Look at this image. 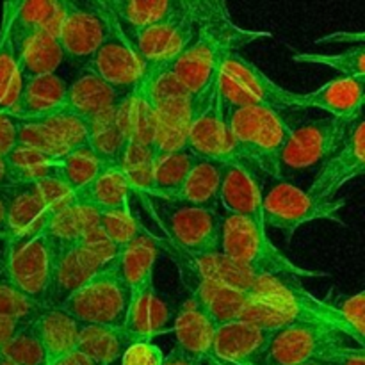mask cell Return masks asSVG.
I'll return each instance as SVG.
<instances>
[{
    "label": "cell",
    "instance_id": "cell-55",
    "mask_svg": "<svg viewBox=\"0 0 365 365\" xmlns=\"http://www.w3.org/2000/svg\"><path fill=\"white\" fill-rule=\"evenodd\" d=\"M52 365H98L96 362H93L91 359H88V356H84L82 353L78 351H73L70 353L68 356H64L63 360H59V362L52 364Z\"/></svg>",
    "mask_w": 365,
    "mask_h": 365
},
{
    "label": "cell",
    "instance_id": "cell-43",
    "mask_svg": "<svg viewBox=\"0 0 365 365\" xmlns=\"http://www.w3.org/2000/svg\"><path fill=\"white\" fill-rule=\"evenodd\" d=\"M16 145L27 146V148L36 150L39 153H45V155L57 160L68 153V150L52 134V130L36 120H18Z\"/></svg>",
    "mask_w": 365,
    "mask_h": 365
},
{
    "label": "cell",
    "instance_id": "cell-8",
    "mask_svg": "<svg viewBox=\"0 0 365 365\" xmlns=\"http://www.w3.org/2000/svg\"><path fill=\"white\" fill-rule=\"evenodd\" d=\"M228 113L230 107L221 96L217 75L198 95L192 96L191 123L185 148L200 159H216L223 163L235 160Z\"/></svg>",
    "mask_w": 365,
    "mask_h": 365
},
{
    "label": "cell",
    "instance_id": "cell-28",
    "mask_svg": "<svg viewBox=\"0 0 365 365\" xmlns=\"http://www.w3.org/2000/svg\"><path fill=\"white\" fill-rule=\"evenodd\" d=\"M18 2H6L0 21V113L9 114L21 91L18 46L13 36V20Z\"/></svg>",
    "mask_w": 365,
    "mask_h": 365
},
{
    "label": "cell",
    "instance_id": "cell-11",
    "mask_svg": "<svg viewBox=\"0 0 365 365\" xmlns=\"http://www.w3.org/2000/svg\"><path fill=\"white\" fill-rule=\"evenodd\" d=\"M57 248L45 234L27 241L6 242L7 280L38 305H46Z\"/></svg>",
    "mask_w": 365,
    "mask_h": 365
},
{
    "label": "cell",
    "instance_id": "cell-15",
    "mask_svg": "<svg viewBox=\"0 0 365 365\" xmlns=\"http://www.w3.org/2000/svg\"><path fill=\"white\" fill-rule=\"evenodd\" d=\"M365 171V123L364 118L356 120L349 127L344 143L337 148L334 155L328 157L317 171L309 196L328 202L337 195L339 189L346 182L362 177Z\"/></svg>",
    "mask_w": 365,
    "mask_h": 365
},
{
    "label": "cell",
    "instance_id": "cell-27",
    "mask_svg": "<svg viewBox=\"0 0 365 365\" xmlns=\"http://www.w3.org/2000/svg\"><path fill=\"white\" fill-rule=\"evenodd\" d=\"M216 330L217 327L214 324V321L203 312L202 307L192 298L185 299L173 321L177 348L200 362L210 355Z\"/></svg>",
    "mask_w": 365,
    "mask_h": 365
},
{
    "label": "cell",
    "instance_id": "cell-16",
    "mask_svg": "<svg viewBox=\"0 0 365 365\" xmlns=\"http://www.w3.org/2000/svg\"><path fill=\"white\" fill-rule=\"evenodd\" d=\"M221 73L235 82L253 100L255 106L269 107L278 113L285 109H305L303 93L289 91V89L278 86L255 64L242 57L241 52L232 53L225 61L221 66Z\"/></svg>",
    "mask_w": 365,
    "mask_h": 365
},
{
    "label": "cell",
    "instance_id": "cell-59",
    "mask_svg": "<svg viewBox=\"0 0 365 365\" xmlns=\"http://www.w3.org/2000/svg\"><path fill=\"white\" fill-rule=\"evenodd\" d=\"M6 271V241H0V277Z\"/></svg>",
    "mask_w": 365,
    "mask_h": 365
},
{
    "label": "cell",
    "instance_id": "cell-56",
    "mask_svg": "<svg viewBox=\"0 0 365 365\" xmlns=\"http://www.w3.org/2000/svg\"><path fill=\"white\" fill-rule=\"evenodd\" d=\"M11 185H14L13 173H11L6 159H4V157H0V189H7V187H11Z\"/></svg>",
    "mask_w": 365,
    "mask_h": 365
},
{
    "label": "cell",
    "instance_id": "cell-1",
    "mask_svg": "<svg viewBox=\"0 0 365 365\" xmlns=\"http://www.w3.org/2000/svg\"><path fill=\"white\" fill-rule=\"evenodd\" d=\"M192 7L195 36L171 64V71L195 96L220 75L232 53L241 52L257 39L271 38V32L239 27L232 20L227 4L220 0H192Z\"/></svg>",
    "mask_w": 365,
    "mask_h": 365
},
{
    "label": "cell",
    "instance_id": "cell-35",
    "mask_svg": "<svg viewBox=\"0 0 365 365\" xmlns=\"http://www.w3.org/2000/svg\"><path fill=\"white\" fill-rule=\"evenodd\" d=\"M63 63L64 53L59 39L48 32H36L18 46V68L21 81L57 73Z\"/></svg>",
    "mask_w": 365,
    "mask_h": 365
},
{
    "label": "cell",
    "instance_id": "cell-52",
    "mask_svg": "<svg viewBox=\"0 0 365 365\" xmlns=\"http://www.w3.org/2000/svg\"><path fill=\"white\" fill-rule=\"evenodd\" d=\"M16 118L0 113V157H6L16 145Z\"/></svg>",
    "mask_w": 365,
    "mask_h": 365
},
{
    "label": "cell",
    "instance_id": "cell-40",
    "mask_svg": "<svg viewBox=\"0 0 365 365\" xmlns=\"http://www.w3.org/2000/svg\"><path fill=\"white\" fill-rule=\"evenodd\" d=\"M153 163H155L153 148L141 145L134 139H128L120 168L130 180L135 195H150V191H152Z\"/></svg>",
    "mask_w": 365,
    "mask_h": 365
},
{
    "label": "cell",
    "instance_id": "cell-12",
    "mask_svg": "<svg viewBox=\"0 0 365 365\" xmlns=\"http://www.w3.org/2000/svg\"><path fill=\"white\" fill-rule=\"evenodd\" d=\"M64 4H66V14L57 39L63 48L64 61H70L78 70H82L109 36L113 16L100 0L96 2L64 0Z\"/></svg>",
    "mask_w": 365,
    "mask_h": 365
},
{
    "label": "cell",
    "instance_id": "cell-54",
    "mask_svg": "<svg viewBox=\"0 0 365 365\" xmlns=\"http://www.w3.org/2000/svg\"><path fill=\"white\" fill-rule=\"evenodd\" d=\"M160 365H200V360L192 359V356H189L182 349L173 348L170 355H164V360Z\"/></svg>",
    "mask_w": 365,
    "mask_h": 365
},
{
    "label": "cell",
    "instance_id": "cell-32",
    "mask_svg": "<svg viewBox=\"0 0 365 365\" xmlns=\"http://www.w3.org/2000/svg\"><path fill=\"white\" fill-rule=\"evenodd\" d=\"M171 321H175L173 310L166 299L157 294L155 287H152L128 307L125 328L135 335L138 341H153L166 331H173L170 327Z\"/></svg>",
    "mask_w": 365,
    "mask_h": 365
},
{
    "label": "cell",
    "instance_id": "cell-38",
    "mask_svg": "<svg viewBox=\"0 0 365 365\" xmlns=\"http://www.w3.org/2000/svg\"><path fill=\"white\" fill-rule=\"evenodd\" d=\"M107 168L110 166L100 160L89 146H84V148L71 150L66 155L61 157L57 177L77 195Z\"/></svg>",
    "mask_w": 365,
    "mask_h": 365
},
{
    "label": "cell",
    "instance_id": "cell-24",
    "mask_svg": "<svg viewBox=\"0 0 365 365\" xmlns=\"http://www.w3.org/2000/svg\"><path fill=\"white\" fill-rule=\"evenodd\" d=\"M123 95V91L107 84L98 75L81 70L73 81L68 82L64 109L88 121L118 106Z\"/></svg>",
    "mask_w": 365,
    "mask_h": 365
},
{
    "label": "cell",
    "instance_id": "cell-44",
    "mask_svg": "<svg viewBox=\"0 0 365 365\" xmlns=\"http://www.w3.org/2000/svg\"><path fill=\"white\" fill-rule=\"evenodd\" d=\"M46 307L38 305L21 291H18L6 274L0 277V316L11 317V319L24 321V323L32 324L39 317V314L45 310Z\"/></svg>",
    "mask_w": 365,
    "mask_h": 365
},
{
    "label": "cell",
    "instance_id": "cell-37",
    "mask_svg": "<svg viewBox=\"0 0 365 365\" xmlns=\"http://www.w3.org/2000/svg\"><path fill=\"white\" fill-rule=\"evenodd\" d=\"M198 159L200 157L189 152L187 148L157 157L155 163H153L152 191L146 196L170 200L178 191V187H180L182 182L185 180V177H187V173Z\"/></svg>",
    "mask_w": 365,
    "mask_h": 365
},
{
    "label": "cell",
    "instance_id": "cell-48",
    "mask_svg": "<svg viewBox=\"0 0 365 365\" xmlns=\"http://www.w3.org/2000/svg\"><path fill=\"white\" fill-rule=\"evenodd\" d=\"M36 187H38L39 196H41V202L45 205L46 216L53 217L56 214L63 212V210L70 209L77 203L75 200V192L61 180L57 175L53 177H46L41 178V180L34 182Z\"/></svg>",
    "mask_w": 365,
    "mask_h": 365
},
{
    "label": "cell",
    "instance_id": "cell-36",
    "mask_svg": "<svg viewBox=\"0 0 365 365\" xmlns=\"http://www.w3.org/2000/svg\"><path fill=\"white\" fill-rule=\"evenodd\" d=\"M102 6L130 31L155 25L173 11L177 0H100Z\"/></svg>",
    "mask_w": 365,
    "mask_h": 365
},
{
    "label": "cell",
    "instance_id": "cell-23",
    "mask_svg": "<svg viewBox=\"0 0 365 365\" xmlns=\"http://www.w3.org/2000/svg\"><path fill=\"white\" fill-rule=\"evenodd\" d=\"M365 78L337 77L319 89L303 93L305 109H321L330 116L355 123L362 118Z\"/></svg>",
    "mask_w": 365,
    "mask_h": 365
},
{
    "label": "cell",
    "instance_id": "cell-53",
    "mask_svg": "<svg viewBox=\"0 0 365 365\" xmlns=\"http://www.w3.org/2000/svg\"><path fill=\"white\" fill-rule=\"evenodd\" d=\"M29 327V323H24V321L11 319V317L0 316V349L6 348L21 330Z\"/></svg>",
    "mask_w": 365,
    "mask_h": 365
},
{
    "label": "cell",
    "instance_id": "cell-20",
    "mask_svg": "<svg viewBox=\"0 0 365 365\" xmlns=\"http://www.w3.org/2000/svg\"><path fill=\"white\" fill-rule=\"evenodd\" d=\"M102 267L103 264L78 242L57 248L52 282L46 296V309H61V305L82 285L88 284Z\"/></svg>",
    "mask_w": 365,
    "mask_h": 365
},
{
    "label": "cell",
    "instance_id": "cell-57",
    "mask_svg": "<svg viewBox=\"0 0 365 365\" xmlns=\"http://www.w3.org/2000/svg\"><path fill=\"white\" fill-rule=\"evenodd\" d=\"M0 241H7V216H6V195L0 189Z\"/></svg>",
    "mask_w": 365,
    "mask_h": 365
},
{
    "label": "cell",
    "instance_id": "cell-41",
    "mask_svg": "<svg viewBox=\"0 0 365 365\" xmlns=\"http://www.w3.org/2000/svg\"><path fill=\"white\" fill-rule=\"evenodd\" d=\"M294 63H307V64H324L341 73V77H353V78H365V48L364 43L351 46L339 53H292Z\"/></svg>",
    "mask_w": 365,
    "mask_h": 365
},
{
    "label": "cell",
    "instance_id": "cell-5",
    "mask_svg": "<svg viewBox=\"0 0 365 365\" xmlns=\"http://www.w3.org/2000/svg\"><path fill=\"white\" fill-rule=\"evenodd\" d=\"M130 294L120 273V259L103 266L91 280L82 285L61 305L81 324L125 327Z\"/></svg>",
    "mask_w": 365,
    "mask_h": 365
},
{
    "label": "cell",
    "instance_id": "cell-31",
    "mask_svg": "<svg viewBox=\"0 0 365 365\" xmlns=\"http://www.w3.org/2000/svg\"><path fill=\"white\" fill-rule=\"evenodd\" d=\"M225 163L216 159H198L185 180L170 198V202L185 203L192 207L220 210L217 196H220V182L223 175Z\"/></svg>",
    "mask_w": 365,
    "mask_h": 365
},
{
    "label": "cell",
    "instance_id": "cell-26",
    "mask_svg": "<svg viewBox=\"0 0 365 365\" xmlns=\"http://www.w3.org/2000/svg\"><path fill=\"white\" fill-rule=\"evenodd\" d=\"M157 255H159V245L148 230L121 250L120 273L130 294V305L153 287Z\"/></svg>",
    "mask_w": 365,
    "mask_h": 365
},
{
    "label": "cell",
    "instance_id": "cell-63",
    "mask_svg": "<svg viewBox=\"0 0 365 365\" xmlns=\"http://www.w3.org/2000/svg\"><path fill=\"white\" fill-rule=\"evenodd\" d=\"M110 365H120V362H114V364H110Z\"/></svg>",
    "mask_w": 365,
    "mask_h": 365
},
{
    "label": "cell",
    "instance_id": "cell-2",
    "mask_svg": "<svg viewBox=\"0 0 365 365\" xmlns=\"http://www.w3.org/2000/svg\"><path fill=\"white\" fill-rule=\"evenodd\" d=\"M228 123L235 160L284 180L280 157L292 128L284 116L269 107H237L228 113Z\"/></svg>",
    "mask_w": 365,
    "mask_h": 365
},
{
    "label": "cell",
    "instance_id": "cell-29",
    "mask_svg": "<svg viewBox=\"0 0 365 365\" xmlns=\"http://www.w3.org/2000/svg\"><path fill=\"white\" fill-rule=\"evenodd\" d=\"M46 353L48 365L59 362L77 348L81 323L59 309H45L32 323Z\"/></svg>",
    "mask_w": 365,
    "mask_h": 365
},
{
    "label": "cell",
    "instance_id": "cell-47",
    "mask_svg": "<svg viewBox=\"0 0 365 365\" xmlns=\"http://www.w3.org/2000/svg\"><path fill=\"white\" fill-rule=\"evenodd\" d=\"M45 235L56 245V248L77 245L82 235V223L77 212V203L70 209L50 217Z\"/></svg>",
    "mask_w": 365,
    "mask_h": 365
},
{
    "label": "cell",
    "instance_id": "cell-14",
    "mask_svg": "<svg viewBox=\"0 0 365 365\" xmlns=\"http://www.w3.org/2000/svg\"><path fill=\"white\" fill-rule=\"evenodd\" d=\"M145 66L146 64L134 50L127 32L123 31L120 21L113 16L109 36L82 70L91 71L113 88L128 93L141 78Z\"/></svg>",
    "mask_w": 365,
    "mask_h": 365
},
{
    "label": "cell",
    "instance_id": "cell-39",
    "mask_svg": "<svg viewBox=\"0 0 365 365\" xmlns=\"http://www.w3.org/2000/svg\"><path fill=\"white\" fill-rule=\"evenodd\" d=\"M4 159H6L11 173H13L14 184L38 182L41 178L53 177L59 170V160L57 159H52L45 153H39L21 145H14V148Z\"/></svg>",
    "mask_w": 365,
    "mask_h": 365
},
{
    "label": "cell",
    "instance_id": "cell-10",
    "mask_svg": "<svg viewBox=\"0 0 365 365\" xmlns=\"http://www.w3.org/2000/svg\"><path fill=\"white\" fill-rule=\"evenodd\" d=\"M121 25V24H120ZM123 27V25H121ZM132 46L145 64H173L195 36L192 0H177L163 21L141 31L125 29Z\"/></svg>",
    "mask_w": 365,
    "mask_h": 365
},
{
    "label": "cell",
    "instance_id": "cell-42",
    "mask_svg": "<svg viewBox=\"0 0 365 365\" xmlns=\"http://www.w3.org/2000/svg\"><path fill=\"white\" fill-rule=\"evenodd\" d=\"M36 121L43 123L52 130V134L63 143L64 148L68 152L77 148H84L88 145V125L77 114L70 113L63 107V109L50 113L46 116L38 118Z\"/></svg>",
    "mask_w": 365,
    "mask_h": 365
},
{
    "label": "cell",
    "instance_id": "cell-22",
    "mask_svg": "<svg viewBox=\"0 0 365 365\" xmlns=\"http://www.w3.org/2000/svg\"><path fill=\"white\" fill-rule=\"evenodd\" d=\"M184 273L187 274L185 282H187V287L191 289L189 298H192L202 307L203 312L214 321L216 327H223V324L241 319L242 312L250 303L248 296L227 287L220 282L200 277L187 266H184Z\"/></svg>",
    "mask_w": 365,
    "mask_h": 365
},
{
    "label": "cell",
    "instance_id": "cell-34",
    "mask_svg": "<svg viewBox=\"0 0 365 365\" xmlns=\"http://www.w3.org/2000/svg\"><path fill=\"white\" fill-rule=\"evenodd\" d=\"M66 14L64 0H34V2H18L13 20V36L16 46L36 32H48L59 36Z\"/></svg>",
    "mask_w": 365,
    "mask_h": 365
},
{
    "label": "cell",
    "instance_id": "cell-13",
    "mask_svg": "<svg viewBox=\"0 0 365 365\" xmlns=\"http://www.w3.org/2000/svg\"><path fill=\"white\" fill-rule=\"evenodd\" d=\"M353 123L327 116L291 128L282 152V170L303 171L324 163L344 143Z\"/></svg>",
    "mask_w": 365,
    "mask_h": 365
},
{
    "label": "cell",
    "instance_id": "cell-9",
    "mask_svg": "<svg viewBox=\"0 0 365 365\" xmlns=\"http://www.w3.org/2000/svg\"><path fill=\"white\" fill-rule=\"evenodd\" d=\"M153 102L157 113L153 153L157 159L166 153L180 152L187 145L192 95L175 77L171 66H164L153 82Z\"/></svg>",
    "mask_w": 365,
    "mask_h": 365
},
{
    "label": "cell",
    "instance_id": "cell-58",
    "mask_svg": "<svg viewBox=\"0 0 365 365\" xmlns=\"http://www.w3.org/2000/svg\"><path fill=\"white\" fill-rule=\"evenodd\" d=\"M365 364V351L353 353V355L344 356V359L337 360V365H364Z\"/></svg>",
    "mask_w": 365,
    "mask_h": 365
},
{
    "label": "cell",
    "instance_id": "cell-46",
    "mask_svg": "<svg viewBox=\"0 0 365 365\" xmlns=\"http://www.w3.org/2000/svg\"><path fill=\"white\" fill-rule=\"evenodd\" d=\"M0 353L16 365H48L45 349L32 324L21 330L6 348L0 349Z\"/></svg>",
    "mask_w": 365,
    "mask_h": 365
},
{
    "label": "cell",
    "instance_id": "cell-3",
    "mask_svg": "<svg viewBox=\"0 0 365 365\" xmlns=\"http://www.w3.org/2000/svg\"><path fill=\"white\" fill-rule=\"evenodd\" d=\"M220 253L257 274L280 278H321L323 271L305 269L287 259L266 234V228L241 216L221 212Z\"/></svg>",
    "mask_w": 365,
    "mask_h": 365
},
{
    "label": "cell",
    "instance_id": "cell-18",
    "mask_svg": "<svg viewBox=\"0 0 365 365\" xmlns=\"http://www.w3.org/2000/svg\"><path fill=\"white\" fill-rule=\"evenodd\" d=\"M273 334L245 321L223 324L217 327L209 356L227 365H260Z\"/></svg>",
    "mask_w": 365,
    "mask_h": 365
},
{
    "label": "cell",
    "instance_id": "cell-4",
    "mask_svg": "<svg viewBox=\"0 0 365 365\" xmlns=\"http://www.w3.org/2000/svg\"><path fill=\"white\" fill-rule=\"evenodd\" d=\"M365 351L351 335L330 324H296L274 331L260 365H305L337 362Z\"/></svg>",
    "mask_w": 365,
    "mask_h": 365
},
{
    "label": "cell",
    "instance_id": "cell-21",
    "mask_svg": "<svg viewBox=\"0 0 365 365\" xmlns=\"http://www.w3.org/2000/svg\"><path fill=\"white\" fill-rule=\"evenodd\" d=\"M6 195L7 241H27L36 235L45 234L48 216L41 202L34 182L14 184L4 189Z\"/></svg>",
    "mask_w": 365,
    "mask_h": 365
},
{
    "label": "cell",
    "instance_id": "cell-61",
    "mask_svg": "<svg viewBox=\"0 0 365 365\" xmlns=\"http://www.w3.org/2000/svg\"><path fill=\"white\" fill-rule=\"evenodd\" d=\"M0 365H16V364H13V362H11V360H7L6 356H4L2 353H0Z\"/></svg>",
    "mask_w": 365,
    "mask_h": 365
},
{
    "label": "cell",
    "instance_id": "cell-17",
    "mask_svg": "<svg viewBox=\"0 0 365 365\" xmlns=\"http://www.w3.org/2000/svg\"><path fill=\"white\" fill-rule=\"evenodd\" d=\"M262 192L253 168L245 166L239 160L225 163L217 196V207L221 212L246 217L259 227H264Z\"/></svg>",
    "mask_w": 365,
    "mask_h": 365
},
{
    "label": "cell",
    "instance_id": "cell-6",
    "mask_svg": "<svg viewBox=\"0 0 365 365\" xmlns=\"http://www.w3.org/2000/svg\"><path fill=\"white\" fill-rule=\"evenodd\" d=\"M148 202L164 232L173 245L189 255L220 253L221 212L203 207L185 205L155 196L139 195Z\"/></svg>",
    "mask_w": 365,
    "mask_h": 365
},
{
    "label": "cell",
    "instance_id": "cell-60",
    "mask_svg": "<svg viewBox=\"0 0 365 365\" xmlns=\"http://www.w3.org/2000/svg\"><path fill=\"white\" fill-rule=\"evenodd\" d=\"M200 365H227V364H221V362H217V360H214V359H210V356H207V359H203L202 362H200Z\"/></svg>",
    "mask_w": 365,
    "mask_h": 365
},
{
    "label": "cell",
    "instance_id": "cell-50",
    "mask_svg": "<svg viewBox=\"0 0 365 365\" xmlns=\"http://www.w3.org/2000/svg\"><path fill=\"white\" fill-rule=\"evenodd\" d=\"M163 360V349L153 344V341H138L125 349L120 365H160Z\"/></svg>",
    "mask_w": 365,
    "mask_h": 365
},
{
    "label": "cell",
    "instance_id": "cell-45",
    "mask_svg": "<svg viewBox=\"0 0 365 365\" xmlns=\"http://www.w3.org/2000/svg\"><path fill=\"white\" fill-rule=\"evenodd\" d=\"M100 228L121 250L146 232L135 220L132 209L100 212Z\"/></svg>",
    "mask_w": 365,
    "mask_h": 365
},
{
    "label": "cell",
    "instance_id": "cell-62",
    "mask_svg": "<svg viewBox=\"0 0 365 365\" xmlns=\"http://www.w3.org/2000/svg\"><path fill=\"white\" fill-rule=\"evenodd\" d=\"M305 365H337V362H312V364H305Z\"/></svg>",
    "mask_w": 365,
    "mask_h": 365
},
{
    "label": "cell",
    "instance_id": "cell-7",
    "mask_svg": "<svg viewBox=\"0 0 365 365\" xmlns=\"http://www.w3.org/2000/svg\"><path fill=\"white\" fill-rule=\"evenodd\" d=\"M344 207V198L321 202L287 180H277L266 192H262L264 227L284 232L287 242L302 225L312 221L328 220L346 227L344 221L339 217V212Z\"/></svg>",
    "mask_w": 365,
    "mask_h": 365
},
{
    "label": "cell",
    "instance_id": "cell-25",
    "mask_svg": "<svg viewBox=\"0 0 365 365\" xmlns=\"http://www.w3.org/2000/svg\"><path fill=\"white\" fill-rule=\"evenodd\" d=\"M68 82L57 73L24 78L21 91L11 116L16 120H38L63 109Z\"/></svg>",
    "mask_w": 365,
    "mask_h": 365
},
{
    "label": "cell",
    "instance_id": "cell-33",
    "mask_svg": "<svg viewBox=\"0 0 365 365\" xmlns=\"http://www.w3.org/2000/svg\"><path fill=\"white\" fill-rule=\"evenodd\" d=\"M134 191L130 180L120 166L103 170L91 184L75 195L77 203L95 207L98 212L130 209V196Z\"/></svg>",
    "mask_w": 365,
    "mask_h": 365
},
{
    "label": "cell",
    "instance_id": "cell-49",
    "mask_svg": "<svg viewBox=\"0 0 365 365\" xmlns=\"http://www.w3.org/2000/svg\"><path fill=\"white\" fill-rule=\"evenodd\" d=\"M78 245L84 250H88L91 255H95L103 266L114 262V260L120 259L121 255V248H118V246L103 234L100 227L89 228V230L82 232L81 239H78Z\"/></svg>",
    "mask_w": 365,
    "mask_h": 365
},
{
    "label": "cell",
    "instance_id": "cell-51",
    "mask_svg": "<svg viewBox=\"0 0 365 365\" xmlns=\"http://www.w3.org/2000/svg\"><path fill=\"white\" fill-rule=\"evenodd\" d=\"M335 307L341 312L342 319L355 331L356 337L360 341H365V292L360 291L359 294L346 298L344 302Z\"/></svg>",
    "mask_w": 365,
    "mask_h": 365
},
{
    "label": "cell",
    "instance_id": "cell-30",
    "mask_svg": "<svg viewBox=\"0 0 365 365\" xmlns=\"http://www.w3.org/2000/svg\"><path fill=\"white\" fill-rule=\"evenodd\" d=\"M134 342H138V337L125 327L81 324L75 351L82 353L98 365H110L120 362L125 349Z\"/></svg>",
    "mask_w": 365,
    "mask_h": 365
},
{
    "label": "cell",
    "instance_id": "cell-19",
    "mask_svg": "<svg viewBox=\"0 0 365 365\" xmlns=\"http://www.w3.org/2000/svg\"><path fill=\"white\" fill-rule=\"evenodd\" d=\"M88 145L107 166H120L125 146L130 139V91L113 109L86 121Z\"/></svg>",
    "mask_w": 365,
    "mask_h": 365
}]
</instances>
